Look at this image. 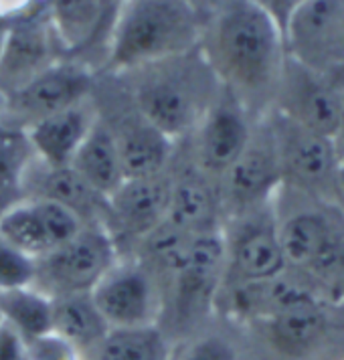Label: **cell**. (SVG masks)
Returning a JSON list of instances; mask_svg holds the SVG:
<instances>
[{
  "label": "cell",
  "mask_w": 344,
  "mask_h": 360,
  "mask_svg": "<svg viewBox=\"0 0 344 360\" xmlns=\"http://www.w3.org/2000/svg\"><path fill=\"white\" fill-rule=\"evenodd\" d=\"M200 49L217 82L249 114L274 103L286 63L284 27L260 0H217Z\"/></svg>",
  "instance_id": "obj_1"
},
{
  "label": "cell",
  "mask_w": 344,
  "mask_h": 360,
  "mask_svg": "<svg viewBox=\"0 0 344 360\" xmlns=\"http://www.w3.org/2000/svg\"><path fill=\"white\" fill-rule=\"evenodd\" d=\"M124 75L132 77L134 110L174 142L195 131L221 91L200 45Z\"/></svg>",
  "instance_id": "obj_2"
},
{
  "label": "cell",
  "mask_w": 344,
  "mask_h": 360,
  "mask_svg": "<svg viewBox=\"0 0 344 360\" xmlns=\"http://www.w3.org/2000/svg\"><path fill=\"white\" fill-rule=\"evenodd\" d=\"M203 27L193 0H126L106 45L103 69L124 75L195 49Z\"/></svg>",
  "instance_id": "obj_3"
},
{
  "label": "cell",
  "mask_w": 344,
  "mask_h": 360,
  "mask_svg": "<svg viewBox=\"0 0 344 360\" xmlns=\"http://www.w3.org/2000/svg\"><path fill=\"white\" fill-rule=\"evenodd\" d=\"M286 53L344 89V0H300L284 27Z\"/></svg>",
  "instance_id": "obj_4"
},
{
  "label": "cell",
  "mask_w": 344,
  "mask_h": 360,
  "mask_svg": "<svg viewBox=\"0 0 344 360\" xmlns=\"http://www.w3.org/2000/svg\"><path fill=\"white\" fill-rule=\"evenodd\" d=\"M120 257L122 253L106 225H85L69 243L37 259L34 288L49 297L89 294Z\"/></svg>",
  "instance_id": "obj_5"
},
{
  "label": "cell",
  "mask_w": 344,
  "mask_h": 360,
  "mask_svg": "<svg viewBox=\"0 0 344 360\" xmlns=\"http://www.w3.org/2000/svg\"><path fill=\"white\" fill-rule=\"evenodd\" d=\"M227 269L223 283L263 281L284 274L288 267L279 245L276 200L233 217L223 229Z\"/></svg>",
  "instance_id": "obj_6"
},
{
  "label": "cell",
  "mask_w": 344,
  "mask_h": 360,
  "mask_svg": "<svg viewBox=\"0 0 344 360\" xmlns=\"http://www.w3.org/2000/svg\"><path fill=\"white\" fill-rule=\"evenodd\" d=\"M89 294L110 328L158 324L163 311L160 281L140 259L122 255Z\"/></svg>",
  "instance_id": "obj_7"
},
{
  "label": "cell",
  "mask_w": 344,
  "mask_h": 360,
  "mask_svg": "<svg viewBox=\"0 0 344 360\" xmlns=\"http://www.w3.org/2000/svg\"><path fill=\"white\" fill-rule=\"evenodd\" d=\"M91 91V69L79 59H59L6 98V112L2 122L25 130L47 115L63 112L89 99Z\"/></svg>",
  "instance_id": "obj_8"
},
{
  "label": "cell",
  "mask_w": 344,
  "mask_h": 360,
  "mask_svg": "<svg viewBox=\"0 0 344 360\" xmlns=\"http://www.w3.org/2000/svg\"><path fill=\"white\" fill-rule=\"evenodd\" d=\"M278 233L288 271L306 279L324 278L344 265L343 233L326 211L306 209L278 217Z\"/></svg>",
  "instance_id": "obj_9"
},
{
  "label": "cell",
  "mask_w": 344,
  "mask_h": 360,
  "mask_svg": "<svg viewBox=\"0 0 344 360\" xmlns=\"http://www.w3.org/2000/svg\"><path fill=\"white\" fill-rule=\"evenodd\" d=\"M344 89L316 75L308 67L286 57L274 108L276 114L306 130L336 140L343 117Z\"/></svg>",
  "instance_id": "obj_10"
},
{
  "label": "cell",
  "mask_w": 344,
  "mask_h": 360,
  "mask_svg": "<svg viewBox=\"0 0 344 360\" xmlns=\"http://www.w3.org/2000/svg\"><path fill=\"white\" fill-rule=\"evenodd\" d=\"M284 184L278 148L269 126L253 130L249 144L237 162L221 179L219 197L231 214H241L251 209L274 202Z\"/></svg>",
  "instance_id": "obj_11"
},
{
  "label": "cell",
  "mask_w": 344,
  "mask_h": 360,
  "mask_svg": "<svg viewBox=\"0 0 344 360\" xmlns=\"http://www.w3.org/2000/svg\"><path fill=\"white\" fill-rule=\"evenodd\" d=\"M253 115L221 87L195 128V166L211 180H221L243 154L253 136Z\"/></svg>",
  "instance_id": "obj_12"
},
{
  "label": "cell",
  "mask_w": 344,
  "mask_h": 360,
  "mask_svg": "<svg viewBox=\"0 0 344 360\" xmlns=\"http://www.w3.org/2000/svg\"><path fill=\"white\" fill-rule=\"evenodd\" d=\"M227 269V247L223 227L193 235L181 267L172 276L170 292L179 318L197 316L213 308Z\"/></svg>",
  "instance_id": "obj_13"
},
{
  "label": "cell",
  "mask_w": 344,
  "mask_h": 360,
  "mask_svg": "<svg viewBox=\"0 0 344 360\" xmlns=\"http://www.w3.org/2000/svg\"><path fill=\"white\" fill-rule=\"evenodd\" d=\"M170 182L172 176L164 172L146 179H126L117 186L108 198L106 213V227L115 239V245L122 237L140 245L163 225L168 213Z\"/></svg>",
  "instance_id": "obj_14"
},
{
  "label": "cell",
  "mask_w": 344,
  "mask_h": 360,
  "mask_svg": "<svg viewBox=\"0 0 344 360\" xmlns=\"http://www.w3.org/2000/svg\"><path fill=\"white\" fill-rule=\"evenodd\" d=\"M267 126L278 148L284 184L290 182L300 191H310L334 180L340 156L332 138L306 130L279 114Z\"/></svg>",
  "instance_id": "obj_15"
},
{
  "label": "cell",
  "mask_w": 344,
  "mask_h": 360,
  "mask_svg": "<svg viewBox=\"0 0 344 360\" xmlns=\"http://www.w3.org/2000/svg\"><path fill=\"white\" fill-rule=\"evenodd\" d=\"M57 39L43 11L20 15L11 20V29L0 51V89L8 98L41 71L59 61L55 55Z\"/></svg>",
  "instance_id": "obj_16"
},
{
  "label": "cell",
  "mask_w": 344,
  "mask_h": 360,
  "mask_svg": "<svg viewBox=\"0 0 344 360\" xmlns=\"http://www.w3.org/2000/svg\"><path fill=\"white\" fill-rule=\"evenodd\" d=\"M99 120L98 110L91 99L51 114L25 128V136L33 148L37 162L61 168L69 166L87 134Z\"/></svg>",
  "instance_id": "obj_17"
},
{
  "label": "cell",
  "mask_w": 344,
  "mask_h": 360,
  "mask_svg": "<svg viewBox=\"0 0 344 360\" xmlns=\"http://www.w3.org/2000/svg\"><path fill=\"white\" fill-rule=\"evenodd\" d=\"M114 134L124 179H146L166 172L177 142L150 126L136 110Z\"/></svg>",
  "instance_id": "obj_18"
},
{
  "label": "cell",
  "mask_w": 344,
  "mask_h": 360,
  "mask_svg": "<svg viewBox=\"0 0 344 360\" xmlns=\"http://www.w3.org/2000/svg\"><path fill=\"white\" fill-rule=\"evenodd\" d=\"M265 340L288 359H304L322 342L328 330L322 300L290 306L260 322Z\"/></svg>",
  "instance_id": "obj_19"
},
{
  "label": "cell",
  "mask_w": 344,
  "mask_h": 360,
  "mask_svg": "<svg viewBox=\"0 0 344 360\" xmlns=\"http://www.w3.org/2000/svg\"><path fill=\"white\" fill-rule=\"evenodd\" d=\"M219 205L221 197L213 180L193 166L172 176L166 221L197 235L200 231L221 227L217 221Z\"/></svg>",
  "instance_id": "obj_20"
},
{
  "label": "cell",
  "mask_w": 344,
  "mask_h": 360,
  "mask_svg": "<svg viewBox=\"0 0 344 360\" xmlns=\"http://www.w3.org/2000/svg\"><path fill=\"white\" fill-rule=\"evenodd\" d=\"M98 195L110 198L124 182V170L112 126L99 120L69 164Z\"/></svg>",
  "instance_id": "obj_21"
},
{
  "label": "cell",
  "mask_w": 344,
  "mask_h": 360,
  "mask_svg": "<svg viewBox=\"0 0 344 360\" xmlns=\"http://www.w3.org/2000/svg\"><path fill=\"white\" fill-rule=\"evenodd\" d=\"M172 344L160 324L142 328H110L79 360H170Z\"/></svg>",
  "instance_id": "obj_22"
},
{
  "label": "cell",
  "mask_w": 344,
  "mask_h": 360,
  "mask_svg": "<svg viewBox=\"0 0 344 360\" xmlns=\"http://www.w3.org/2000/svg\"><path fill=\"white\" fill-rule=\"evenodd\" d=\"M31 197L51 198L55 202H61L69 211L77 214L85 225H106L108 198L98 195L71 166H45V170L39 176L37 191Z\"/></svg>",
  "instance_id": "obj_23"
},
{
  "label": "cell",
  "mask_w": 344,
  "mask_h": 360,
  "mask_svg": "<svg viewBox=\"0 0 344 360\" xmlns=\"http://www.w3.org/2000/svg\"><path fill=\"white\" fill-rule=\"evenodd\" d=\"M45 13L61 49L71 55L98 45L99 0H45Z\"/></svg>",
  "instance_id": "obj_24"
},
{
  "label": "cell",
  "mask_w": 344,
  "mask_h": 360,
  "mask_svg": "<svg viewBox=\"0 0 344 360\" xmlns=\"http://www.w3.org/2000/svg\"><path fill=\"white\" fill-rule=\"evenodd\" d=\"M110 330L91 294H69L53 297L51 332L61 336L79 354Z\"/></svg>",
  "instance_id": "obj_25"
},
{
  "label": "cell",
  "mask_w": 344,
  "mask_h": 360,
  "mask_svg": "<svg viewBox=\"0 0 344 360\" xmlns=\"http://www.w3.org/2000/svg\"><path fill=\"white\" fill-rule=\"evenodd\" d=\"M0 239L33 259H41L55 249L41 207L37 198L31 197H25L0 213Z\"/></svg>",
  "instance_id": "obj_26"
},
{
  "label": "cell",
  "mask_w": 344,
  "mask_h": 360,
  "mask_svg": "<svg viewBox=\"0 0 344 360\" xmlns=\"http://www.w3.org/2000/svg\"><path fill=\"white\" fill-rule=\"evenodd\" d=\"M0 320L17 330L29 342L51 332L53 297L37 288L0 292Z\"/></svg>",
  "instance_id": "obj_27"
},
{
  "label": "cell",
  "mask_w": 344,
  "mask_h": 360,
  "mask_svg": "<svg viewBox=\"0 0 344 360\" xmlns=\"http://www.w3.org/2000/svg\"><path fill=\"white\" fill-rule=\"evenodd\" d=\"M34 160L25 131L8 126L0 134V213L25 198L27 174Z\"/></svg>",
  "instance_id": "obj_28"
},
{
  "label": "cell",
  "mask_w": 344,
  "mask_h": 360,
  "mask_svg": "<svg viewBox=\"0 0 344 360\" xmlns=\"http://www.w3.org/2000/svg\"><path fill=\"white\" fill-rule=\"evenodd\" d=\"M37 259L0 239V292L33 288Z\"/></svg>",
  "instance_id": "obj_29"
},
{
  "label": "cell",
  "mask_w": 344,
  "mask_h": 360,
  "mask_svg": "<svg viewBox=\"0 0 344 360\" xmlns=\"http://www.w3.org/2000/svg\"><path fill=\"white\" fill-rule=\"evenodd\" d=\"M170 360H239V352L221 334H200L181 348H172Z\"/></svg>",
  "instance_id": "obj_30"
},
{
  "label": "cell",
  "mask_w": 344,
  "mask_h": 360,
  "mask_svg": "<svg viewBox=\"0 0 344 360\" xmlns=\"http://www.w3.org/2000/svg\"><path fill=\"white\" fill-rule=\"evenodd\" d=\"M29 360H79V352L57 334L29 340Z\"/></svg>",
  "instance_id": "obj_31"
},
{
  "label": "cell",
  "mask_w": 344,
  "mask_h": 360,
  "mask_svg": "<svg viewBox=\"0 0 344 360\" xmlns=\"http://www.w3.org/2000/svg\"><path fill=\"white\" fill-rule=\"evenodd\" d=\"M126 4V0H99V8H101V22H99V34H98V45L96 47H103L108 45V39L112 34V29H114V22L122 6Z\"/></svg>",
  "instance_id": "obj_32"
},
{
  "label": "cell",
  "mask_w": 344,
  "mask_h": 360,
  "mask_svg": "<svg viewBox=\"0 0 344 360\" xmlns=\"http://www.w3.org/2000/svg\"><path fill=\"white\" fill-rule=\"evenodd\" d=\"M334 182L338 186V191L344 195V156L338 158V164H336V170H334Z\"/></svg>",
  "instance_id": "obj_33"
},
{
  "label": "cell",
  "mask_w": 344,
  "mask_h": 360,
  "mask_svg": "<svg viewBox=\"0 0 344 360\" xmlns=\"http://www.w3.org/2000/svg\"><path fill=\"white\" fill-rule=\"evenodd\" d=\"M336 150H338V156H344V94H343V117H340V128H338V134H336Z\"/></svg>",
  "instance_id": "obj_34"
},
{
  "label": "cell",
  "mask_w": 344,
  "mask_h": 360,
  "mask_svg": "<svg viewBox=\"0 0 344 360\" xmlns=\"http://www.w3.org/2000/svg\"><path fill=\"white\" fill-rule=\"evenodd\" d=\"M8 29H11V20L0 13V51H2V45H4V41H6Z\"/></svg>",
  "instance_id": "obj_35"
},
{
  "label": "cell",
  "mask_w": 344,
  "mask_h": 360,
  "mask_svg": "<svg viewBox=\"0 0 344 360\" xmlns=\"http://www.w3.org/2000/svg\"><path fill=\"white\" fill-rule=\"evenodd\" d=\"M4 112H6V96H4L2 89H0V120L4 117Z\"/></svg>",
  "instance_id": "obj_36"
},
{
  "label": "cell",
  "mask_w": 344,
  "mask_h": 360,
  "mask_svg": "<svg viewBox=\"0 0 344 360\" xmlns=\"http://www.w3.org/2000/svg\"><path fill=\"white\" fill-rule=\"evenodd\" d=\"M193 2H195V6H197L198 11L203 13V0H193ZM207 2H211V4L215 6V2H217V0H207Z\"/></svg>",
  "instance_id": "obj_37"
},
{
  "label": "cell",
  "mask_w": 344,
  "mask_h": 360,
  "mask_svg": "<svg viewBox=\"0 0 344 360\" xmlns=\"http://www.w3.org/2000/svg\"><path fill=\"white\" fill-rule=\"evenodd\" d=\"M6 128H8V124H4V122L0 120V134H2V131L6 130Z\"/></svg>",
  "instance_id": "obj_38"
}]
</instances>
